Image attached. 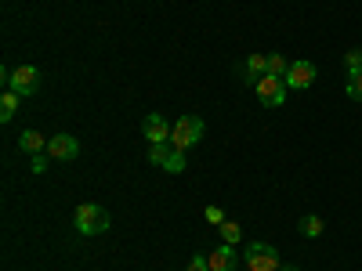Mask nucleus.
<instances>
[{
	"mask_svg": "<svg viewBox=\"0 0 362 271\" xmlns=\"http://www.w3.org/2000/svg\"><path fill=\"white\" fill-rule=\"evenodd\" d=\"M185 271H210V257H206V253H196V257L189 260Z\"/></svg>",
	"mask_w": 362,
	"mask_h": 271,
	"instance_id": "obj_22",
	"label": "nucleus"
},
{
	"mask_svg": "<svg viewBox=\"0 0 362 271\" xmlns=\"http://www.w3.org/2000/svg\"><path fill=\"white\" fill-rule=\"evenodd\" d=\"M286 69H290V62H286V58L283 54H268V76H286Z\"/></svg>",
	"mask_w": 362,
	"mask_h": 271,
	"instance_id": "obj_17",
	"label": "nucleus"
},
{
	"mask_svg": "<svg viewBox=\"0 0 362 271\" xmlns=\"http://www.w3.org/2000/svg\"><path fill=\"white\" fill-rule=\"evenodd\" d=\"M163 170H167V174H181V170H185V152H181V148H170Z\"/></svg>",
	"mask_w": 362,
	"mask_h": 271,
	"instance_id": "obj_16",
	"label": "nucleus"
},
{
	"mask_svg": "<svg viewBox=\"0 0 362 271\" xmlns=\"http://www.w3.org/2000/svg\"><path fill=\"white\" fill-rule=\"evenodd\" d=\"M315 66L308 62V58H297V62H290V69H286V76H283V83L290 87V90H308L312 83H315Z\"/></svg>",
	"mask_w": 362,
	"mask_h": 271,
	"instance_id": "obj_7",
	"label": "nucleus"
},
{
	"mask_svg": "<svg viewBox=\"0 0 362 271\" xmlns=\"http://www.w3.org/2000/svg\"><path fill=\"white\" fill-rule=\"evenodd\" d=\"M206 257H210V271H235V264L243 260V257L235 253V246H232V243H221L218 250H210Z\"/></svg>",
	"mask_w": 362,
	"mask_h": 271,
	"instance_id": "obj_9",
	"label": "nucleus"
},
{
	"mask_svg": "<svg viewBox=\"0 0 362 271\" xmlns=\"http://www.w3.org/2000/svg\"><path fill=\"white\" fill-rule=\"evenodd\" d=\"M47 163H51V156H47V152H37L33 159H29V170H33V174H44Z\"/></svg>",
	"mask_w": 362,
	"mask_h": 271,
	"instance_id": "obj_20",
	"label": "nucleus"
},
{
	"mask_svg": "<svg viewBox=\"0 0 362 271\" xmlns=\"http://www.w3.org/2000/svg\"><path fill=\"white\" fill-rule=\"evenodd\" d=\"M170 131H174V124H167L160 112H148V116H145V124H141V138H145L148 145H163V141H170Z\"/></svg>",
	"mask_w": 362,
	"mask_h": 271,
	"instance_id": "obj_8",
	"label": "nucleus"
},
{
	"mask_svg": "<svg viewBox=\"0 0 362 271\" xmlns=\"http://www.w3.org/2000/svg\"><path fill=\"white\" fill-rule=\"evenodd\" d=\"M344 66H348V73H355V69H362V51H358V47H351V51L344 54Z\"/></svg>",
	"mask_w": 362,
	"mask_h": 271,
	"instance_id": "obj_19",
	"label": "nucleus"
},
{
	"mask_svg": "<svg viewBox=\"0 0 362 271\" xmlns=\"http://www.w3.org/2000/svg\"><path fill=\"white\" fill-rule=\"evenodd\" d=\"M203 119L199 116H192V112H185V116H177L174 119V131H170V145L174 148H181V152H185V148H192V145H199V138H203Z\"/></svg>",
	"mask_w": 362,
	"mask_h": 271,
	"instance_id": "obj_3",
	"label": "nucleus"
},
{
	"mask_svg": "<svg viewBox=\"0 0 362 271\" xmlns=\"http://www.w3.org/2000/svg\"><path fill=\"white\" fill-rule=\"evenodd\" d=\"M18 95H15V90H4V98H0V119H4V124H11V119H15V112H18Z\"/></svg>",
	"mask_w": 362,
	"mask_h": 271,
	"instance_id": "obj_12",
	"label": "nucleus"
},
{
	"mask_svg": "<svg viewBox=\"0 0 362 271\" xmlns=\"http://www.w3.org/2000/svg\"><path fill=\"white\" fill-rule=\"evenodd\" d=\"M218 231H221V243H232V246H239V243H243V224H235V221H225V224H218Z\"/></svg>",
	"mask_w": 362,
	"mask_h": 271,
	"instance_id": "obj_14",
	"label": "nucleus"
},
{
	"mask_svg": "<svg viewBox=\"0 0 362 271\" xmlns=\"http://www.w3.org/2000/svg\"><path fill=\"white\" fill-rule=\"evenodd\" d=\"M4 90H15L18 98H33L40 90V69L37 66H18V69H4Z\"/></svg>",
	"mask_w": 362,
	"mask_h": 271,
	"instance_id": "obj_2",
	"label": "nucleus"
},
{
	"mask_svg": "<svg viewBox=\"0 0 362 271\" xmlns=\"http://www.w3.org/2000/svg\"><path fill=\"white\" fill-rule=\"evenodd\" d=\"M247 83H257L261 76H268V54H261V51H254L250 58H247Z\"/></svg>",
	"mask_w": 362,
	"mask_h": 271,
	"instance_id": "obj_11",
	"label": "nucleus"
},
{
	"mask_svg": "<svg viewBox=\"0 0 362 271\" xmlns=\"http://www.w3.org/2000/svg\"><path fill=\"white\" fill-rule=\"evenodd\" d=\"M73 221H76V231L87 235V239L109 231V224H112V221H109V210L98 206V203H80L76 214H73Z\"/></svg>",
	"mask_w": 362,
	"mask_h": 271,
	"instance_id": "obj_1",
	"label": "nucleus"
},
{
	"mask_svg": "<svg viewBox=\"0 0 362 271\" xmlns=\"http://www.w3.org/2000/svg\"><path fill=\"white\" fill-rule=\"evenodd\" d=\"M170 141H163V145H148V163H153V167H163L167 163V156H170Z\"/></svg>",
	"mask_w": 362,
	"mask_h": 271,
	"instance_id": "obj_15",
	"label": "nucleus"
},
{
	"mask_svg": "<svg viewBox=\"0 0 362 271\" xmlns=\"http://www.w3.org/2000/svg\"><path fill=\"white\" fill-rule=\"evenodd\" d=\"M322 217H315V214H308V217H300V224H297V231L305 235V239H319L322 235Z\"/></svg>",
	"mask_w": 362,
	"mask_h": 271,
	"instance_id": "obj_13",
	"label": "nucleus"
},
{
	"mask_svg": "<svg viewBox=\"0 0 362 271\" xmlns=\"http://www.w3.org/2000/svg\"><path fill=\"white\" fill-rule=\"evenodd\" d=\"M239 257H243V264L250 271H279L283 267V257H279V250L272 243H250Z\"/></svg>",
	"mask_w": 362,
	"mask_h": 271,
	"instance_id": "obj_4",
	"label": "nucleus"
},
{
	"mask_svg": "<svg viewBox=\"0 0 362 271\" xmlns=\"http://www.w3.org/2000/svg\"><path fill=\"white\" fill-rule=\"evenodd\" d=\"M18 148H22V152H29V156L47 152V138H44L40 131H22V134H18Z\"/></svg>",
	"mask_w": 362,
	"mask_h": 271,
	"instance_id": "obj_10",
	"label": "nucleus"
},
{
	"mask_svg": "<svg viewBox=\"0 0 362 271\" xmlns=\"http://www.w3.org/2000/svg\"><path fill=\"white\" fill-rule=\"evenodd\" d=\"M47 156L58 159V163H73V159H80V141L73 134H51L47 138Z\"/></svg>",
	"mask_w": 362,
	"mask_h": 271,
	"instance_id": "obj_6",
	"label": "nucleus"
},
{
	"mask_svg": "<svg viewBox=\"0 0 362 271\" xmlns=\"http://www.w3.org/2000/svg\"><path fill=\"white\" fill-rule=\"evenodd\" d=\"M286 83L279 80V76H261L257 83H254V95H257V102L264 105V109H283L286 105Z\"/></svg>",
	"mask_w": 362,
	"mask_h": 271,
	"instance_id": "obj_5",
	"label": "nucleus"
},
{
	"mask_svg": "<svg viewBox=\"0 0 362 271\" xmlns=\"http://www.w3.org/2000/svg\"><path fill=\"white\" fill-rule=\"evenodd\" d=\"M279 271H297V267H290V264H283V267H279Z\"/></svg>",
	"mask_w": 362,
	"mask_h": 271,
	"instance_id": "obj_23",
	"label": "nucleus"
},
{
	"mask_svg": "<svg viewBox=\"0 0 362 271\" xmlns=\"http://www.w3.org/2000/svg\"><path fill=\"white\" fill-rule=\"evenodd\" d=\"M348 98H355V102H362V69H355V73H348Z\"/></svg>",
	"mask_w": 362,
	"mask_h": 271,
	"instance_id": "obj_18",
	"label": "nucleus"
},
{
	"mask_svg": "<svg viewBox=\"0 0 362 271\" xmlns=\"http://www.w3.org/2000/svg\"><path fill=\"white\" fill-rule=\"evenodd\" d=\"M203 217H206L210 224H225V210H221V206H206Z\"/></svg>",
	"mask_w": 362,
	"mask_h": 271,
	"instance_id": "obj_21",
	"label": "nucleus"
}]
</instances>
